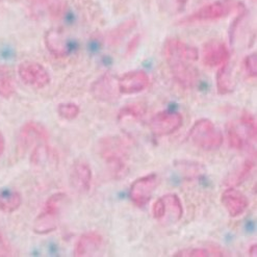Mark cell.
<instances>
[{
  "label": "cell",
  "mask_w": 257,
  "mask_h": 257,
  "mask_svg": "<svg viewBox=\"0 0 257 257\" xmlns=\"http://www.w3.org/2000/svg\"><path fill=\"white\" fill-rule=\"evenodd\" d=\"M98 152L113 177L121 178L127 173L130 150L122 138L117 136L102 138L98 143Z\"/></svg>",
  "instance_id": "6da1fadb"
},
{
  "label": "cell",
  "mask_w": 257,
  "mask_h": 257,
  "mask_svg": "<svg viewBox=\"0 0 257 257\" xmlns=\"http://www.w3.org/2000/svg\"><path fill=\"white\" fill-rule=\"evenodd\" d=\"M246 7L238 0H216L211 4L205 5L198 9L191 15L178 21L179 25H192L196 23L212 22L224 19L232 14Z\"/></svg>",
  "instance_id": "7a4b0ae2"
},
{
  "label": "cell",
  "mask_w": 257,
  "mask_h": 257,
  "mask_svg": "<svg viewBox=\"0 0 257 257\" xmlns=\"http://www.w3.org/2000/svg\"><path fill=\"white\" fill-rule=\"evenodd\" d=\"M67 200L65 193H55L45 202L44 209L35 220L34 231L38 234H47L54 231L59 226L61 209Z\"/></svg>",
  "instance_id": "3957f363"
},
{
  "label": "cell",
  "mask_w": 257,
  "mask_h": 257,
  "mask_svg": "<svg viewBox=\"0 0 257 257\" xmlns=\"http://www.w3.org/2000/svg\"><path fill=\"white\" fill-rule=\"evenodd\" d=\"M189 139L195 146L205 151L216 150L223 143L222 133L208 119L196 121L189 133Z\"/></svg>",
  "instance_id": "277c9868"
},
{
  "label": "cell",
  "mask_w": 257,
  "mask_h": 257,
  "mask_svg": "<svg viewBox=\"0 0 257 257\" xmlns=\"http://www.w3.org/2000/svg\"><path fill=\"white\" fill-rule=\"evenodd\" d=\"M175 81L184 89H193L199 82L200 73L192 62L180 59L167 60Z\"/></svg>",
  "instance_id": "5b68a950"
},
{
  "label": "cell",
  "mask_w": 257,
  "mask_h": 257,
  "mask_svg": "<svg viewBox=\"0 0 257 257\" xmlns=\"http://www.w3.org/2000/svg\"><path fill=\"white\" fill-rule=\"evenodd\" d=\"M18 74L25 84L34 89L45 88L51 80L47 69L37 62L21 63L18 67Z\"/></svg>",
  "instance_id": "8992f818"
},
{
  "label": "cell",
  "mask_w": 257,
  "mask_h": 257,
  "mask_svg": "<svg viewBox=\"0 0 257 257\" xmlns=\"http://www.w3.org/2000/svg\"><path fill=\"white\" fill-rule=\"evenodd\" d=\"M183 118L175 110H164L156 113L150 120V131L155 137L172 135L181 127Z\"/></svg>",
  "instance_id": "52a82bcc"
},
{
  "label": "cell",
  "mask_w": 257,
  "mask_h": 257,
  "mask_svg": "<svg viewBox=\"0 0 257 257\" xmlns=\"http://www.w3.org/2000/svg\"><path fill=\"white\" fill-rule=\"evenodd\" d=\"M158 184L159 177L154 173L135 180L130 189V198L132 202L138 207L145 206L150 201Z\"/></svg>",
  "instance_id": "ba28073f"
},
{
  "label": "cell",
  "mask_w": 257,
  "mask_h": 257,
  "mask_svg": "<svg viewBox=\"0 0 257 257\" xmlns=\"http://www.w3.org/2000/svg\"><path fill=\"white\" fill-rule=\"evenodd\" d=\"M49 134L47 128L36 121L26 122L18 135V150L24 153L28 148L38 143H47Z\"/></svg>",
  "instance_id": "9c48e42d"
},
{
  "label": "cell",
  "mask_w": 257,
  "mask_h": 257,
  "mask_svg": "<svg viewBox=\"0 0 257 257\" xmlns=\"http://www.w3.org/2000/svg\"><path fill=\"white\" fill-rule=\"evenodd\" d=\"M92 96L101 102H112L118 98V84L110 73H104L91 84Z\"/></svg>",
  "instance_id": "30bf717a"
},
{
  "label": "cell",
  "mask_w": 257,
  "mask_h": 257,
  "mask_svg": "<svg viewBox=\"0 0 257 257\" xmlns=\"http://www.w3.org/2000/svg\"><path fill=\"white\" fill-rule=\"evenodd\" d=\"M117 84L119 93L121 94H138L148 87L149 76L143 70L130 71V72L123 74L117 80Z\"/></svg>",
  "instance_id": "8fae6325"
},
{
  "label": "cell",
  "mask_w": 257,
  "mask_h": 257,
  "mask_svg": "<svg viewBox=\"0 0 257 257\" xmlns=\"http://www.w3.org/2000/svg\"><path fill=\"white\" fill-rule=\"evenodd\" d=\"M164 55L166 60L180 59L194 63L199 58V52L196 47L187 44L179 39L169 38L164 44Z\"/></svg>",
  "instance_id": "7c38bea8"
},
{
  "label": "cell",
  "mask_w": 257,
  "mask_h": 257,
  "mask_svg": "<svg viewBox=\"0 0 257 257\" xmlns=\"http://www.w3.org/2000/svg\"><path fill=\"white\" fill-rule=\"evenodd\" d=\"M67 12V4L64 0H32L31 13L36 19L48 15L52 19L62 18Z\"/></svg>",
  "instance_id": "4fadbf2b"
},
{
  "label": "cell",
  "mask_w": 257,
  "mask_h": 257,
  "mask_svg": "<svg viewBox=\"0 0 257 257\" xmlns=\"http://www.w3.org/2000/svg\"><path fill=\"white\" fill-rule=\"evenodd\" d=\"M222 204L232 218L241 216L249 206L248 198L233 187L225 190L221 197Z\"/></svg>",
  "instance_id": "5bb4252c"
},
{
  "label": "cell",
  "mask_w": 257,
  "mask_h": 257,
  "mask_svg": "<svg viewBox=\"0 0 257 257\" xmlns=\"http://www.w3.org/2000/svg\"><path fill=\"white\" fill-rule=\"evenodd\" d=\"M230 52L225 43L211 40L205 43L203 46V63L207 67H218L228 63Z\"/></svg>",
  "instance_id": "9a60e30c"
},
{
  "label": "cell",
  "mask_w": 257,
  "mask_h": 257,
  "mask_svg": "<svg viewBox=\"0 0 257 257\" xmlns=\"http://www.w3.org/2000/svg\"><path fill=\"white\" fill-rule=\"evenodd\" d=\"M44 41L48 51L56 58H65L71 51L69 39L62 28H50L45 34Z\"/></svg>",
  "instance_id": "2e32d148"
},
{
  "label": "cell",
  "mask_w": 257,
  "mask_h": 257,
  "mask_svg": "<svg viewBox=\"0 0 257 257\" xmlns=\"http://www.w3.org/2000/svg\"><path fill=\"white\" fill-rule=\"evenodd\" d=\"M93 179L92 169L88 163L77 161L71 169L70 180L72 187L79 193H88Z\"/></svg>",
  "instance_id": "e0dca14e"
},
{
  "label": "cell",
  "mask_w": 257,
  "mask_h": 257,
  "mask_svg": "<svg viewBox=\"0 0 257 257\" xmlns=\"http://www.w3.org/2000/svg\"><path fill=\"white\" fill-rule=\"evenodd\" d=\"M103 246V237L95 231L80 235L75 244L74 256H94Z\"/></svg>",
  "instance_id": "ac0fdd59"
},
{
  "label": "cell",
  "mask_w": 257,
  "mask_h": 257,
  "mask_svg": "<svg viewBox=\"0 0 257 257\" xmlns=\"http://www.w3.org/2000/svg\"><path fill=\"white\" fill-rule=\"evenodd\" d=\"M164 201L165 217L164 220L168 219L171 223H176L181 220L183 216V206L180 198L176 194H167L162 197Z\"/></svg>",
  "instance_id": "d6986e66"
},
{
  "label": "cell",
  "mask_w": 257,
  "mask_h": 257,
  "mask_svg": "<svg viewBox=\"0 0 257 257\" xmlns=\"http://www.w3.org/2000/svg\"><path fill=\"white\" fill-rule=\"evenodd\" d=\"M137 26V20L135 18H130L112 28L111 31L108 32L106 35V41L109 46H117L119 45L121 41L128 35L131 34L135 27Z\"/></svg>",
  "instance_id": "ffe728a7"
},
{
  "label": "cell",
  "mask_w": 257,
  "mask_h": 257,
  "mask_svg": "<svg viewBox=\"0 0 257 257\" xmlns=\"http://www.w3.org/2000/svg\"><path fill=\"white\" fill-rule=\"evenodd\" d=\"M22 203V196L15 190H0V210L6 213L16 211Z\"/></svg>",
  "instance_id": "44dd1931"
},
{
  "label": "cell",
  "mask_w": 257,
  "mask_h": 257,
  "mask_svg": "<svg viewBox=\"0 0 257 257\" xmlns=\"http://www.w3.org/2000/svg\"><path fill=\"white\" fill-rule=\"evenodd\" d=\"M217 90L220 95L229 94L234 90V81L231 76L228 63L220 66L217 73Z\"/></svg>",
  "instance_id": "7402d4cb"
},
{
  "label": "cell",
  "mask_w": 257,
  "mask_h": 257,
  "mask_svg": "<svg viewBox=\"0 0 257 257\" xmlns=\"http://www.w3.org/2000/svg\"><path fill=\"white\" fill-rule=\"evenodd\" d=\"M174 257H208V256H226L225 252L219 247L211 246L210 248H191L176 252Z\"/></svg>",
  "instance_id": "603a6c76"
},
{
  "label": "cell",
  "mask_w": 257,
  "mask_h": 257,
  "mask_svg": "<svg viewBox=\"0 0 257 257\" xmlns=\"http://www.w3.org/2000/svg\"><path fill=\"white\" fill-rule=\"evenodd\" d=\"M254 162L247 160L241 164L239 170L234 171L231 174L228 175V177L225 179V184L226 185H230V187H234V185L240 184L242 181H245V179L249 176L251 173V171L254 168Z\"/></svg>",
  "instance_id": "cb8c5ba5"
},
{
  "label": "cell",
  "mask_w": 257,
  "mask_h": 257,
  "mask_svg": "<svg viewBox=\"0 0 257 257\" xmlns=\"http://www.w3.org/2000/svg\"><path fill=\"white\" fill-rule=\"evenodd\" d=\"M175 167L185 178L189 179L198 178L204 173V167L200 163L196 162L179 161L178 163H175Z\"/></svg>",
  "instance_id": "d4e9b609"
},
{
  "label": "cell",
  "mask_w": 257,
  "mask_h": 257,
  "mask_svg": "<svg viewBox=\"0 0 257 257\" xmlns=\"http://www.w3.org/2000/svg\"><path fill=\"white\" fill-rule=\"evenodd\" d=\"M15 83L10 71L6 67L0 66V97L9 99L15 94Z\"/></svg>",
  "instance_id": "484cf974"
},
{
  "label": "cell",
  "mask_w": 257,
  "mask_h": 257,
  "mask_svg": "<svg viewBox=\"0 0 257 257\" xmlns=\"http://www.w3.org/2000/svg\"><path fill=\"white\" fill-rule=\"evenodd\" d=\"M146 107L141 103H132L127 104L124 107H122L118 113V119H124L127 117H132L135 119H141L145 115Z\"/></svg>",
  "instance_id": "4316f807"
},
{
  "label": "cell",
  "mask_w": 257,
  "mask_h": 257,
  "mask_svg": "<svg viewBox=\"0 0 257 257\" xmlns=\"http://www.w3.org/2000/svg\"><path fill=\"white\" fill-rule=\"evenodd\" d=\"M226 133H227L228 143H229L230 147L235 150H241L242 147H244V140H242V138L238 134L236 127L234 126L233 123L229 122L226 125Z\"/></svg>",
  "instance_id": "83f0119b"
},
{
  "label": "cell",
  "mask_w": 257,
  "mask_h": 257,
  "mask_svg": "<svg viewBox=\"0 0 257 257\" xmlns=\"http://www.w3.org/2000/svg\"><path fill=\"white\" fill-rule=\"evenodd\" d=\"M79 112H80L79 106L73 102L61 103L58 106V113L60 115V117L68 121L76 119L79 115Z\"/></svg>",
  "instance_id": "f1b7e54d"
},
{
  "label": "cell",
  "mask_w": 257,
  "mask_h": 257,
  "mask_svg": "<svg viewBox=\"0 0 257 257\" xmlns=\"http://www.w3.org/2000/svg\"><path fill=\"white\" fill-rule=\"evenodd\" d=\"M240 122L242 124V126L245 127V130L247 131L248 136L252 139L256 141V137H257V126H256V119L255 117L252 115L250 111L244 110L241 113L240 117Z\"/></svg>",
  "instance_id": "f546056e"
},
{
  "label": "cell",
  "mask_w": 257,
  "mask_h": 257,
  "mask_svg": "<svg viewBox=\"0 0 257 257\" xmlns=\"http://www.w3.org/2000/svg\"><path fill=\"white\" fill-rule=\"evenodd\" d=\"M244 65V69L246 74L250 78H256L257 76V54L256 52H253L249 55H247L242 62Z\"/></svg>",
  "instance_id": "4dcf8cb0"
},
{
  "label": "cell",
  "mask_w": 257,
  "mask_h": 257,
  "mask_svg": "<svg viewBox=\"0 0 257 257\" xmlns=\"http://www.w3.org/2000/svg\"><path fill=\"white\" fill-rule=\"evenodd\" d=\"M2 256H12V249L7 239L0 234V257Z\"/></svg>",
  "instance_id": "1f68e13d"
},
{
  "label": "cell",
  "mask_w": 257,
  "mask_h": 257,
  "mask_svg": "<svg viewBox=\"0 0 257 257\" xmlns=\"http://www.w3.org/2000/svg\"><path fill=\"white\" fill-rule=\"evenodd\" d=\"M140 39H141L140 35H138L135 38H133V40L130 42V44H128V46H127V50H126L127 54H132L139 47Z\"/></svg>",
  "instance_id": "d6a6232c"
},
{
  "label": "cell",
  "mask_w": 257,
  "mask_h": 257,
  "mask_svg": "<svg viewBox=\"0 0 257 257\" xmlns=\"http://www.w3.org/2000/svg\"><path fill=\"white\" fill-rule=\"evenodd\" d=\"M5 147H6V141H5V137L4 135L0 133V156L3 155L4 151H5Z\"/></svg>",
  "instance_id": "836d02e7"
},
{
  "label": "cell",
  "mask_w": 257,
  "mask_h": 257,
  "mask_svg": "<svg viewBox=\"0 0 257 257\" xmlns=\"http://www.w3.org/2000/svg\"><path fill=\"white\" fill-rule=\"evenodd\" d=\"M189 0H176V6H177V10L178 11H182L185 6H187Z\"/></svg>",
  "instance_id": "e575fe53"
},
{
  "label": "cell",
  "mask_w": 257,
  "mask_h": 257,
  "mask_svg": "<svg viewBox=\"0 0 257 257\" xmlns=\"http://www.w3.org/2000/svg\"><path fill=\"white\" fill-rule=\"evenodd\" d=\"M256 250H257V245L256 244L252 245L249 249V255L250 256H256Z\"/></svg>",
  "instance_id": "d590c367"
},
{
  "label": "cell",
  "mask_w": 257,
  "mask_h": 257,
  "mask_svg": "<svg viewBox=\"0 0 257 257\" xmlns=\"http://www.w3.org/2000/svg\"><path fill=\"white\" fill-rule=\"evenodd\" d=\"M2 2H5V0H0V3H2Z\"/></svg>",
  "instance_id": "8d00e7d4"
},
{
  "label": "cell",
  "mask_w": 257,
  "mask_h": 257,
  "mask_svg": "<svg viewBox=\"0 0 257 257\" xmlns=\"http://www.w3.org/2000/svg\"><path fill=\"white\" fill-rule=\"evenodd\" d=\"M252 2H256V0H252Z\"/></svg>",
  "instance_id": "74e56055"
}]
</instances>
